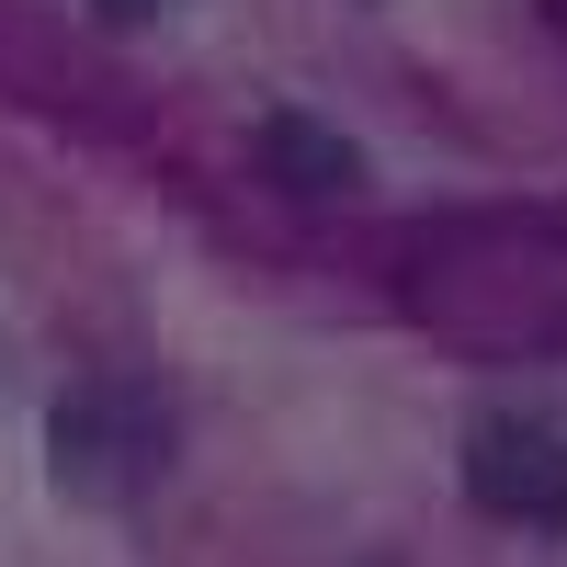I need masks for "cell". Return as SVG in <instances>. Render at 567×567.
<instances>
[{"instance_id":"1","label":"cell","mask_w":567,"mask_h":567,"mask_svg":"<svg viewBox=\"0 0 567 567\" xmlns=\"http://www.w3.org/2000/svg\"><path fill=\"white\" fill-rule=\"evenodd\" d=\"M182 454V409L148 374H91L45 409V477L69 511H136Z\"/></svg>"},{"instance_id":"2","label":"cell","mask_w":567,"mask_h":567,"mask_svg":"<svg viewBox=\"0 0 567 567\" xmlns=\"http://www.w3.org/2000/svg\"><path fill=\"white\" fill-rule=\"evenodd\" d=\"M465 499L523 534H567V432H545L523 409H488L465 432Z\"/></svg>"},{"instance_id":"3","label":"cell","mask_w":567,"mask_h":567,"mask_svg":"<svg viewBox=\"0 0 567 567\" xmlns=\"http://www.w3.org/2000/svg\"><path fill=\"white\" fill-rule=\"evenodd\" d=\"M261 171L284 182V194H363V148L341 125H318V114H261Z\"/></svg>"}]
</instances>
